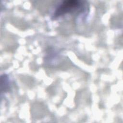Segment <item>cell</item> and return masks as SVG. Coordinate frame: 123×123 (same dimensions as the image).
<instances>
[{"mask_svg": "<svg viewBox=\"0 0 123 123\" xmlns=\"http://www.w3.org/2000/svg\"><path fill=\"white\" fill-rule=\"evenodd\" d=\"M80 6V3L77 0L64 1L56 9L53 16L57 17L65 14L73 12Z\"/></svg>", "mask_w": 123, "mask_h": 123, "instance_id": "1", "label": "cell"}]
</instances>
